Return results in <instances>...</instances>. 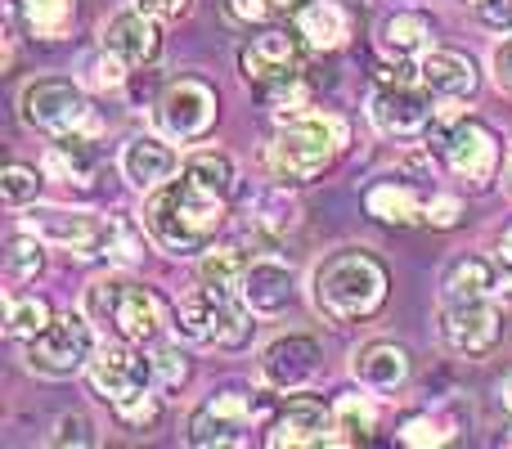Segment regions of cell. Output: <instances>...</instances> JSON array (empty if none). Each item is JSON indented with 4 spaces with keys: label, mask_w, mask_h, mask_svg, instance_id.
I'll return each instance as SVG.
<instances>
[{
    "label": "cell",
    "mask_w": 512,
    "mask_h": 449,
    "mask_svg": "<svg viewBox=\"0 0 512 449\" xmlns=\"http://www.w3.org/2000/svg\"><path fill=\"white\" fill-rule=\"evenodd\" d=\"M225 203L212 189H203L189 171H180V180H162L158 189H149L144 203V229L149 238L171 256H198L212 247L216 229L225 221Z\"/></svg>",
    "instance_id": "1"
},
{
    "label": "cell",
    "mask_w": 512,
    "mask_h": 449,
    "mask_svg": "<svg viewBox=\"0 0 512 449\" xmlns=\"http://www.w3.org/2000/svg\"><path fill=\"white\" fill-rule=\"evenodd\" d=\"M310 292H315V306L333 324H355V319H369L382 310V301H387V270H382L378 256L360 252V247H342L328 261H319Z\"/></svg>",
    "instance_id": "2"
},
{
    "label": "cell",
    "mask_w": 512,
    "mask_h": 449,
    "mask_svg": "<svg viewBox=\"0 0 512 449\" xmlns=\"http://www.w3.org/2000/svg\"><path fill=\"white\" fill-rule=\"evenodd\" d=\"M346 140H351V131L337 113H297L292 122L279 126L274 144L265 149V162L283 185H310L333 167Z\"/></svg>",
    "instance_id": "3"
},
{
    "label": "cell",
    "mask_w": 512,
    "mask_h": 449,
    "mask_svg": "<svg viewBox=\"0 0 512 449\" xmlns=\"http://www.w3.org/2000/svg\"><path fill=\"white\" fill-rule=\"evenodd\" d=\"M252 315L256 310L243 301V292L203 283L176 301V333H185L198 346H216V351H243L256 328Z\"/></svg>",
    "instance_id": "4"
},
{
    "label": "cell",
    "mask_w": 512,
    "mask_h": 449,
    "mask_svg": "<svg viewBox=\"0 0 512 449\" xmlns=\"http://www.w3.org/2000/svg\"><path fill=\"white\" fill-rule=\"evenodd\" d=\"M86 315L95 319L99 328H108L113 337L135 342V346H153L162 337V328H167L162 301L153 297L144 283H131V279H99V283H90Z\"/></svg>",
    "instance_id": "5"
},
{
    "label": "cell",
    "mask_w": 512,
    "mask_h": 449,
    "mask_svg": "<svg viewBox=\"0 0 512 449\" xmlns=\"http://www.w3.org/2000/svg\"><path fill=\"white\" fill-rule=\"evenodd\" d=\"M86 378H90V387H95L99 400L126 405V400L144 396V391L153 387L158 369H153V360L144 355V346L117 337V342L95 346V355H90V364H86Z\"/></svg>",
    "instance_id": "6"
},
{
    "label": "cell",
    "mask_w": 512,
    "mask_h": 449,
    "mask_svg": "<svg viewBox=\"0 0 512 449\" xmlns=\"http://www.w3.org/2000/svg\"><path fill=\"white\" fill-rule=\"evenodd\" d=\"M90 324H95L90 315L54 319L41 337L27 342V369L41 373V378H77L90 364V355H95V333H90Z\"/></svg>",
    "instance_id": "7"
},
{
    "label": "cell",
    "mask_w": 512,
    "mask_h": 449,
    "mask_svg": "<svg viewBox=\"0 0 512 449\" xmlns=\"http://www.w3.org/2000/svg\"><path fill=\"white\" fill-rule=\"evenodd\" d=\"M436 149L445 153L454 176H463L472 189H490V180L499 176V162H504V144L477 117H459L436 135Z\"/></svg>",
    "instance_id": "8"
},
{
    "label": "cell",
    "mask_w": 512,
    "mask_h": 449,
    "mask_svg": "<svg viewBox=\"0 0 512 449\" xmlns=\"http://www.w3.org/2000/svg\"><path fill=\"white\" fill-rule=\"evenodd\" d=\"M239 72L256 95L279 90V86H288V81H301L306 77V41L279 32V27L256 32L252 41L239 50Z\"/></svg>",
    "instance_id": "9"
},
{
    "label": "cell",
    "mask_w": 512,
    "mask_h": 449,
    "mask_svg": "<svg viewBox=\"0 0 512 449\" xmlns=\"http://www.w3.org/2000/svg\"><path fill=\"white\" fill-rule=\"evenodd\" d=\"M23 122L41 135H72L86 126L90 104H86V90L68 77H36L23 86Z\"/></svg>",
    "instance_id": "10"
},
{
    "label": "cell",
    "mask_w": 512,
    "mask_h": 449,
    "mask_svg": "<svg viewBox=\"0 0 512 449\" xmlns=\"http://www.w3.org/2000/svg\"><path fill=\"white\" fill-rule=\"evenodd\" d=\"M216 108L221 104H216V90L207 86V81L180 77V81H171V86L162 90L158 126L167 131V140H180V144L203 140V135L216 126Z\"/></svg>",
    "instance_id": "11"
},
{
    "label": "cell",
    "mask_w": 512,
    "mask_h": 449,
    "mask_svg": "<svg viewBox=\"0 0 512 449\" xmlns=\"http://www.w3.org/2000/svg\"><path fill=\"white\" fill-rule=\"evenodd\" d=\"M117 221H99L90 212H63V207H41L27 216V229L41 234L45 243L68 247L81 261H108V243H113Z\"/></svg>",
    "instance_id": "12"
},
{
    "label": "cell",
    "mask_w": 512,
    "mask_h": 449,
    "mask_svg": "<svg viewBox=\"0 0 512 449\" xmlns=\"http://www.w3.org/2000/svg\"><path fill=\"white\" fill-rule=\"evenodd\" d=\"M504 337V310L486 297H468V301H445L441 315V342L454 355H486L499 346Z\"/></svg>",
    "instance_id": "13"
},
{
    "label": "cell",
    "mask_w": 512,
    "mask_h": 449,
    "mask_svg": "<svg viewBox=\"0 0 512 449\" xmlns=\"http://www.w3.org/2000/svg\"><path fill=\"white\" fill-rule=\"evenodd\" d=\"M436 117L432 108V90H418L414 81H382L369 95V122L378 126L382 135H396V140H409V135L427 131Z\"/></svg>",
    "instance_id": "14"
},
{
    "label": "cell",
    "mask_w": 512,
    "mask_h": 449,
    "mask_svg": "<svg viewBox=\"0 0 512 449\" xmlns=\"http://www.w3.org/2000/svg\"><path fill=\"white\" fill-rule=\"evenodd\" d=\"M265 445L274 449L333 445V409L315 396H288V405L274 409L270 427H265Z\"/></svg>",
    "instance_id": "15"
},
{
    "label": "cell",
    "mask_w": 512,
    "mask_h": 449,
    "mask_svg": "<svg viewBox=\"0 0 512 449\" xmlns=\"http://www.w3.org/2000/svg\"><path fill=\"white\" fill-rule=\"evenodd\" d=\"M319 369V342L306 333L274 337L261 351V382L270 391H301Z\"/></svg>",
    "instance_id": "16"
},
{
    "label": "cell",
    "mask_w": 512,
    "mask_h": 449,
    "mask_svg": "<svg viewBox=\"0 0 512 449\" xmlns=\"http://www.w3.org/2000/svg\"><path fill=\"white\" fill-rule=\"evenodd\" d=\"M158 23H162V18L144 14L140 5L122 9V14H113L104 23L99 45H104L108 54H117L126 68H144V63H153V59H158V50H162V27Z\"/></svg>",
    "instance_id": "17"
},
{
    "label": "cell",
    "mask_w": 512,
    "mask_h": 449,
    "mask_svg": "<svg viewBox=\"0 0 512 449\" xmlns=\"http://www.w3.org/2000/svg\"><path fill=\"white\" fill-rule=\"evenodd\" d=\"M418 81L436 99H459L463 104V99L477 95L481 72L463 50H427V54H418Z\"/></svg>",
    "instance_id": "18"
},
{
    "label": "cell",
    "mask_w": 512,
    "mask_h": 449,
    "mask_svg": "<svg viewBox=\"0 0 512 449\" xmlns=\"http://www.w3.org/2000/svg\"><path fill=\"white\" fill-rule=\"evenodd\" d=\"M239 292L256 315H283V310L297 301V279H292V270L283 261H270V256H265V261L248 265Z\"/></svg>",
    "instance_id": "19"
},
{
    "label": "cell",
    "mask_w": 512,
    "mask_h": 449,
    "mask_svg": "<svg viewBox=\"0 0 512 449\" xmlns=\"http://www.w3.org/2000/svg\"><path fill=\"white\" fill-rule=\"evenodd\" d=\"M351 373H355V382L369 391H396V387H405V378H409V351L400 342H387V337L364 342L360 351L351 355Z\"/></svg>",
    "instance_id": "20"
},
{
    "label": "cell",
    "mask_w": 512,
    "mask_h": 449,
    "mask_svg": "<svg viewBox=\"0 0 512 449\" xmlns=\"http://www.w3.org/2000/svg\"><path fill=\"white\" fill-rule=\"evenodd\" d=\"M180 171V158L167 140L158 135H135L122 149V176L131 180L135 189H158L162 180H171Z\"/></svg>",
    "instance_id": "21"
},
{
    "label": "cell",
    "mask_w": 512,
    "mask_h": 449,
    "mask_svg": "<svg viewBox=\"0 0 512 449\" xmlns=\"http://www.w3.org/2000/svg\"><path fill=\"white\" fill-rule=\"evenodd\" d=\"M364 212L382 225H427V203L405 180H378L364 189Z\"/></svg>",
    "instance_id": "22"
},
{
    "label": "cell",
    "mask_w": 512,
    "mask_h": 449,
    "mask_svg": "<svg viewBox=\"0 0 512 449\" xmlns=\"http://www.w3.org/2000/svg\"><path fill=\"white\" fill-rule=\"evenodd\" d=\"M297 36L310 50H342L351 36V14L337 0H306L297 5Z\"/></svg>",
    "instance_id": "23"
},
{
    "label": "cell",
    "mask_w": 512,
    "mask_h": 449,
    "mask_svg": "<svg viewBox=\"0 0 512 449\" xmlns=\"http://www.w3.org/2000/svg\"><path fill=\"white\" fill-rule=\"evenodd\" d=\"M95 144L86 140V135H54L50 153H45V176L63 180V185H77L86 189L90 180H95Z\"/></svg>",
    "instance_id": "24"
},
{
    "label": "cell",
    "mask_w": 512,
    "mask_h": 449,
    "mask_svg": "<svg viewBox=\"0 0 512 449\" xmlns=\"http://www.w3.org/2000/svg\"><path fill=\"white\" fill-rule=\"evenodd\" d=\"M378 45H382V54H396V59L427 54L432 50V18L423 9H396L391 18H382Z\"/></svg>",
    "instance_id": "25"
},
{
    "label": "cell",
    "mask_w": 512,
    "mask_h": 449,
    "mask_svg": "<svg viewBox=\"0 0 512 449\" xmlns=\"http://www.w3.org/2000/svg\"><path fill=\"white\" fill-rule=\"evenodd\" d=\"M297 221H301V207H297V198H288L283 189H261L248 203V229H256L265 243L288 238L292 229H297Z\"/></svg>",
    "instance_id": "26"
},
{
    "label": "cell",
    "mask_w": 512,
    "mask_h": 449,
    "mask_svg": "<svg viewBox=\"0 0 512 449\" xmlns=\"http://www.w3.org/2000/svg\"><path fill=\"white\" fill-rule=\"evenodd\" d=\"M499 283L495 261L486 256H454L441 274V297L445 301H468V297H486L490 288Z\"/></svg>",
    "instance_id": "27"
},
{
    "label": "cell",
    "mask_w": 512,
    "mask_h": 449,
    "mask_svg": "<svg viewBox=\"0 0 512 449\" xmlns=\"http://www.w3.org/2000/svg\"><path fill=\"white\" fill-rule=\"evenodd\" d=\"M18 14H23V27L36 41H63L77 23L72 0H18Z\"/></svg>",
    "instance_id": "28"
},
{
    "label": "cell",
    "mask_w": 512,
    "mask_h": 449,
    "mask_svg": "<svg viewBox=\"0 0 512 449\" xmlns=\"http://www.w3.org/2000/svg\"><path fill=\"white\" fill-rule=\"evenodd\" d=\"M378 427V409L369 396H342L333 405V445H364Z\"/></svg>",
    "instance_id": "29"
},
{
    "label": "cell",
    "mask_w": 512,
    "mask_h": 449,
    "mask_svg": "<svg viewBox=\"0 0 512 449\" xmlns=\"http://www.w3.org/2000/svg\"><path fill=\"white\" fill-rule=\"evenodd\" d=\"M54 324V310L45 297H9L5 301V333L14 337V342H32V337H41L45 328Z\"/></svg>",
    "instance_id": "30"
},
{
    "label": "cell",
    "mask_w": 512,
    "mask_h": 449,
    "mask_svg": "<svg viewBox=\"0 0 512 449\" xmlns=\"http://www.w3.org/2000/svg\"><path fill=\"white\" fill-rule=\"evenodd\" d=\"M185 171L198 180L203 189H212L216 198H230L234 194V180H239V171H234V158L221 149H198L185 158Z\"/></svg>",
    "instance_id": "31"
},
{
    "label": "cell",
    "mask_w": 512,
    "mask_h": 449,
    "mask_svg": "<svg viewBox=\"0 0 512 449\" xmlns=\"http://www.w3.org/2000/svg\"><path fill=\"white\" fill-rule=\"evenodd\" d=\"M189 445H198V449H212V445H252V436H248V427H239V423H225L221 414H212L207 405H198L194 414H189Z\"/></svg>",
    "instance_id": "32"
},
{
    "label": "cell",
    "mask_w": 512,
    "mask_h": 449,
    "mask_svg": "<svg viewBox=\"0 0 512 449\" xmlns=\"http://www.w3.org/2000/svg\"><path fill=\"white\" fill-rule=\"evenodd\" d=\"M248 256H243V247H216V252H207L203 261H198V279L212 283V288H230L239 292L243 274H248Z\"/></svg>",
    "instance_id": "33"
},
{
    "label": "cell",
    "mask_w": 512,
    "mask_h": 449,
    "mask_svg": "<svg viewBox=\"0 0 512 449\" xmlns=\"http://www.w3.org/2000/svg\"><path fill=\"white\" fill-rule=\"evenodd\" d=\"M41 243H45L41 234H14L9 238L5 243V279L9 283H27V279L41 274V265H45Z\"/></svg>",
    "instance_id": "34"
},
{
    "label": "cell",
    "mask_w": 512,
    "mask_h": 449,
    "mask_svg": "<svg viewBox=\"0 0 512 449\" xmlns=\"http://www.w3.org/2000/svg\"><path fill=\"white\" fill-rule=\"evenodd\" d=\"M454 432H459V427H454V418H445V414H409L396 436L405 445L427 449V445H450Z\"/></svg>",
    "instance_id": "35"
},
{
    "label": "cell",
    "mask_w": 512,
    "mask_h": 449,
    "mask_svg": "<svg viewBox=\"0 0 512 449\" xmlns=\"http://www.w3.org/2000/svg\"><path fill=\"white\" fill-rule=\"evenodd\" d=\"M0 194H5L9 207H27L41 194V176H36L32 167H23V162H14V167L5 171V180H0Z\"/></svg>",
    "instance_id": "36"
},
{
    "label": "cell",
    "mask_w": 512,
    "mask_h": 449,
    "mask_svg": "<svg viewBox=\"0 0 512 449\" xmlns=\"http://www.w3.org/2000/svg\"><path fill=\"white\" fill-rule=\"evenodd\" d=\"M126 72H131V68H126L117 54H108L104 45H99V54L86 63V81H90L95 90H117V86L126 81Z\"/></svg>",
    "instance_id": "37"
},
{
    "label": "cell",
    "mask_w": 512,
    "mask_h": 449,
    "mask_svg": "<svg viewBox=\"0 0 512 449\" xmlns=\"http://www.w3.org/2000/svg\"><path fill=\"white\" fill-rule=\"evenodd\" d=\"M113 414H117V423L122 427H131V432H149L153 423H158V396H135V400H126V405H113Z\"/></svg>",
    "instance_id": "38"
},
{
    "label": "cell",
    "mask_w": 512,
    "mask_h": 449,
    "mask_svg": "<svg viewBox=\"0 0 512 449\" xmlns=\"http://www.w3.org/2000/svg\"><path fill=\"white\" fill-rule=\"evenodd\" d=\"M153 369H158V382L167 391H176V387H185L189 382V364H185V355H180L176 346H162V351L153 355Z\"/></svg>",
    "instance_id": "39"
},
{
    "label": "cell",
    "mask_w": 512,
    "mask_h": 449,
    "mask_svg": "<svg viewBox=\"0 0 512 449\" xmlns=\"http://www.w3.org/2000/svg\"><path fill=\"white\" fill-rule=\"evenodd\" d=\"M50 445H95V427H90V418H81V414H63L59 423H54V432H50Z\"/></svg>",
    "instance_id": "40"
},
{
    "label": "cell",
    "mask_w": 512,
    "mask_h": 449,
    "mask_svg": "<svg viewBox=\"0 0 512 449\" xmlns=\"http://www.w3.org/2000/svg\"><path fill=\"white\" fill-rule=\"evenodd\" d=\"M472 5L490 32H512V0H472Z\"/></svg>",
    "instance_id": "41"
},
{
    "label": "cell",
    "mask_w": 512,
    "mask_h": 449,
    "mask_svg": "<svg viewBox=\"0 0 512 449\" xmlns=\"http://www.w3.org/2000/svg\"><path fill=\"white\" fill-rule=\"evenodd\" d=\"M459 212H463V203H459V198H450V194L427 198V225H436V229L459 225Z\"/></svg>",
    "instance_id": "42"
},
{
    "label": "cell",
    "mask_w": 512,
    "mask_h": 449,
    "mask_svg": "<svg viewBox=\"0 0 512 449\" xmlns=\"http://www.w3.org/2000/svg\"><path fill=\"white\" fill-rule=\"evenodd\" d=\"M490 72H495V86L504 90V95H512V36H504V41L495 45V54H490Z\"/></svg>",
    "instance_id": "43"
},
{
    "label": "cell",
    "mask_w": 512,
    "mask_h": 449,
    "mask_svg": "<svg viewBox=\"0 0 512 449\" xmlns=\"http://www.w3.org/2000/svg\"><path fill=\"white\" fill-rule=\"evenodd\" d=\"M135 5H140L144 14L162 18V23H176V18L189 14V5H194V0H135Z\"/></svg>",
    "instance_id": "44"
},
{
    "label": "cell",
    "mask_w": 512,
    "mask_h": 449,
    "mask_svg": "<svg viewBox=\"0 0 512 449\" xmlns=\"http://www.w3.org/2000/svg\"><path fill=\"white\" fill-rule=\"evenodd\" d=\"M274 9H279L274 0H230V14L239 18V23H265Z\"/></svg>",
    "instance_id": "45"
},
{
    "label": "cell",
    "mask_w": 512,
    "mask_h": 449,
    "mask_svg": "<svg viewBox=\"0 0 512 449\" xmlns=\"http://www.w3.org/2000/svg\"><path fill=\"white\" fill-rule=\"evenodd\" d=\"M495 270H499V279L512 288V225L504 229V238H499V256H495Z\"/></svg>",
    "instance_id": "46"
},
{
    "label": "cell",
    "mask_w": 512,
    "mask_h": 449,
    "mask_svg": "<svg viewBox=\"0 0 512 449\" xmlns=\"http://www.w3.org/2000/svg\"><path fill=\"white\" fill-rule=\"evenodd\" d=\"M499 405H504L508 414H512V373H508L504 382H499Z\"/></svg>",
    "instance_id": "47"
},
{
    "label": "cell",
    "mask_w": 512,
    "mask_h": 449,
    "mask_svg": "<svg viewBox=\"0 0 512 449\" xmlns=\"http://www.w3.org/2000/svg\"><path fill=\"white\" fill-rule=\"evenodd\" d=\"M279 9H297V5H306V0H274Z\"/></svg>",
    "instance_id": "48"
},
{
    "label": "cell",
    "mask_w": 512,
    "mask_h": 449,
    "mask_svg": "<svg viewBox=\"0 0 512 449\" xmlns=\"http://www.w3.org/2000/svg\"><path fill=\"white\" fill-rule=\"evenodd\" d=\"M508 194H512V144H508Z\"/></svg>",
    "instance_id": "49"
}]
</instances>
